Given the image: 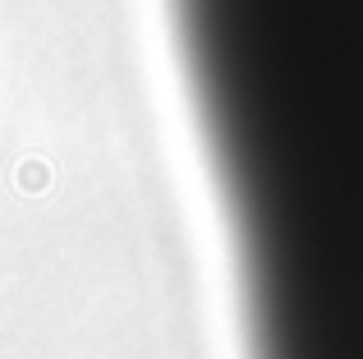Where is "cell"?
Listing matches in <instances>:
<instances>
[{
  "mask_svg": "<svg viewBox=\"0 0 363 359\" xmlns=\"http://www.w3.org/2000/svg\"><path fill=\"white\" fill-rule=\"evenodd\" d=\"M253 359H363V0H170Z\"/></svg>",
  "mask_w": 363,
  "mask_h": 359,
  "instance_id": "obj_1",
  "label": "cell"
}]
</instances>
